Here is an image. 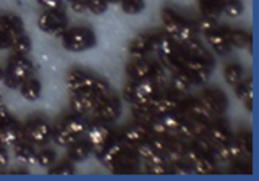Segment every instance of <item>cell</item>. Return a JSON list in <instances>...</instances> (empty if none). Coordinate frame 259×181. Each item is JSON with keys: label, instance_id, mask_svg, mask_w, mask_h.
<instances>
[{"label": "cell", "instance_id": "83f0119b", "mask_svg": "<svg viewBox=\"0 0 259 181\" xmlns=\"http://www.w3.org/2000/svg\"><path fill=\"white\" fill-rule=\"evenodd\" d=\"M13 151H15V157L21 160L23 163H34L36 162V151H34V147H32V144L28 143L26 139L16 143L13 146Z\"/></svg>", "mask_w": 259, "mask_h": 181}, {"label": "cell", "instance_id": "60d3db41", "mask_svg": "<svg viewBox=\"0 0 259 181\" xmlns=\"http://www.w3.org/2000/svg\"><path fill=\"white\" fill-rule=\"evenodd\" d=\"M55 160H57V155L52 149H44V151L36 152V163L40 167H44V168L54 167Z\"/></svg>", "mask_w": 259, "mask_h": 181}, {"label": "cell", "instance_id": "603a6c76", "mask_svg": "<svg viewBox=\"0 0 259 181\" xmlns=\"http://www.w3.org/2000/svg\"><path fill=\"white\" fill-rule=\"evenodd\" d=\"M182 20L172 8H164L162 10V23H164V29H165V34H168L170 37H177L178 31H180L182 26Z\"/></svg>", "mask_w": 259, "mask_h": 181}, {"label": "cell", "instance_id": "7c38bea8", "mask_svg": "<svg viewBox=\"0 0 259 181\" xmlns=\"http://www.w3.org/2000/svg\"><path fill=\"white\" fill-rule=\"evenodd\" d=\"M23 139H24L23 128L13 118L0 125V146L13 147L16 143L23 141Z\"/></svg>", "mask_w": 259, "mask_h": 181}, {"label": "cell", "instance_id": "9f6ffc18", "mask_svg": "<svg viewBox=\"0 0 259 181\" xmlns=\"http://www.w3.org/2000/svg\"><path fill=\"white\" fill-rule=\"evenodd\" d=\"M8 165V152L7 147L0 146V168H5Z\"/></svg>", "mask_w": 259, "mask_h": 181}, {"label": "cell", "instance_id": "484cf974", "mask_svg": "<svg viewBox=\"0 0 259 181\" xmlns=\"http://www.w3.org/2000/svg\"><path fill=\"white\" fill-rule=\"evenodd\" d=\"M224 32L232 47L237 49H245L251 46V34L243 29H230V28H224Z\"/></svg>", "mask_w": 259, "mask_h": 181}, {"label": "cell", "instance_id": "ba28073f", "mask_svg": "<svg viewBox=\"0 0 259 181\" xmlns=\"http://www.w3.org/2000/svg\"><path fill=\"white\" fill-rule=\"evenodd\" d=\"M99 99L91 89H81V91H73L70 97V107L73 113L76 115H88L94 110V107Z\"/></svg>", "mask_w": 259, "mask_h": 181}, {"label": "cell", "instance_id": "d590c367", "mask_svg": "<svg viewBox=\"0 0 259 181\" xmlns=\"http://www.w3.org/2000/svg\"><path fill=\"white\" fill-rule=\"evenodd\" d=\"M243 73L245 71H243V67L240 63H229L224 70V78L227 81V84H230V86L238 84L243 79Z\"/></svg>", "mask_w": 259, "mask_h": 181}, {"label": "cell", "instance_id": "f1b7e54d", "mask_svg": "<svg viewBox=\"0 0 259 181\" xmlns=\"http://www.w3.org/2000/svg\"><path fill=\"white\" fill-rule=\"evenodd\" d=\"M0 28L15 37L23 32V21L16 15H0Z\"/></svg>", "mask_w": 259, "mask_h": 181}, {"label": "cell", "instance_id": "5bb4252c", "mask_svg": "<svg viewBox=\"0 0 259 181\" xmlns=\"http://www.w3.org/2000/svg\"><path fill=\"white\" fill-rule=\"evenodd\" d=\"M126 75L132 78V81H140L151 78L152 75V62L146 60L144 57H138L126 65Z\"/></svg>", "mask_w": 259, "mask_h": 181}, {"label": "cell", "instance_id": "d4e9b609", "mask_svg": "<svg viewBox=\"0 0 259 181\" xmlns=\"http://www.w3.org/2000/svg\"><path fill=\"white\" fill-rule=\"evenodd\" d=\"M91 154H93V149H91V144L88 143V139H84V141L76 139L71 146H68V159L71 162H83Z\"/></svg>", "mask_w": 259, "mask_h": 181}, {"label": "cell", "instance_id": "e575fe53", "mask_svg": "<svg viewBox=\"0 0 259 181\" xmlns=\"http://www.w3.org/2000/svg\"><path fill=\"white\" fill-rule=\"evenodd\" d=\"M133 117L136 123H141L144 126H149L157 117L154 115L151 105H133Z\"/></svg>", "mask_w": 259, "mask_h": 181}, {"label": "cell", "instance_id": "816d5d0a", "mask_svg": "<svg viewBox=\"0 0 259 181\" xmlns=\"http://www.w3.org/2000/svg\"><path fill=\"white\" fill-rule=\"evenodd\" d=\"M39 5H42L46 10H62V0H37Z\"/></svg>", "mask_w": 259, "mask_h": 181}, {"label": "cell", "instance_id": "836d02e7", "mask_svg": "<svg viewBox=\"0 0 259 181\" xmlns=\"http://www.w3.org/2000/svg\"><path fill=\"white\" fill-rule=\"evenodd\" d=\"M196 34H198L196 23L190 21V20H182V26H180V31H178L175 40L178 44H183V42H188V40L194 39Z\"/></svg>", "mask_w": 259, "mask_h": 181}, {"label": "cell", "instance_id": "11a10c76", "mask_svg": "<svg viewBox=\"0 0 259 181\" xmlns=\"http://www.w3.org/2000/svg\"><path fill=\"white\" fill-rule=\"evenodd\" d=\"M8 120H12L10 110H8L7 105L2 101H0V125H2V123H5V121H8Z\"/></svg>", "mask_w": 259, "mask_h": 181}, {"label": "cell", "instance_id": "f35d334b", "mask_svg": "<svg viewBox=\"0 0 259 181\" xmlns=\"http://www.w3.org/2000/svg\"><path fill=\"white\" fill-rule=\"evenodd\" d=\"M186 118H188V121H190V126H191V131H193V136L194 138L207 136L209 123H207L206 118H190V117H186Z\"/></svg>", "mask_w": 259, "mask_h": 181}, {"label": "cell", "instance_id": "cb8c5ba5", "mask_svg": "<svg viewBox=\"0 0 259 181\" xmlns=\"http://www.w3.org/2000/svg\"><path fill=\"white\" fill-rule=\"evenodd\" d=\"M235 94L243 102L245 109H248V112L253 110V81L251 79H241L238 84H235Z\"/></svg>", "mask_w": 259, "mask_h": 181}, {"label": "cell", "instance_id": "9a60e30c", "mask_svg": "<svg viewBox=\"0 0 259 181\" xmlns=\"http://www.w3.org/2000/svg\"><path fill=\"white\" fill-rule=\"evenodd\" d=\"M180 110L185 117L190 118H209L210 115L206 109V105L202 104L199 97H188L183 102H180Z\"/></svg>", "mask_w": 259, "mask_h": 181}, {"label": "cell", "instance_id": "52a82bcc", "mask_svg": "<svg viewBox=\"0 0 259 181\" xmlns=\"http://www.w3.org/2000/svg\"><path fill=\"white\" fill-rule=\"evenodd\" d=\"M93 113H94V117L102 123L115 121L121 113V104L118 101V97L110 94L109 97L99 99L96 107H94Z\"/></svg>", "mask_w": 259, "mask_h": 181}, {"label": "cell", "instance_id": "6da1fadb", "mask_svg": "<svg viewBox=\"0 0 259 181\" xmlns=\"http://www.w3.org/2000/svg\"><path fill=\"white\" fill-rule=\"evenodd\" d=\"M34 65H32L24 55H15L8 62V67L4 76V83L10 89H18L24 79L34 76Z\"/></svg>", "mask_w": 259, "mask_h": 181}, {"label": "cell", "instance_id": "680465c9", "mask_svg": "<svg viewBox=\"0 0 259 181\" xmlns=\"http://www.w3.org/2000/svg\"><path fill=\"white\" fill-rule=\"evenodd\" d=\"M4 76H5V71L0 68V81H4Z\"/></svg>", "mask_w": 259, "mask_h": 181}, {"label": "cell", "instance_id": "91938a15", "mask_svg": "<svg viewBox=\"0 0 259 181\" xmlns=\"http://www.w3.org/2000/svg\"><path fill=\"white\" fill-rule=\"evenodd\" d=\"M68 2H71V0H68Z\"/></svg>", "mask_w": 259, "mask_h": 181}, {"label": "cell", "instance_id": "d6a6232c", "mask_svg": "<svg viewBox=\"0 0 259 181\" xmlns=\"http://www.w3.org/2000/svg\"><path fill=\"white\" fill-rule=\"evenodd\" d=\"M199 10L202 16H210V18H219L222 15V4L224 0H198Z\"/></svg>", "mask_w": 259, "mask_h": 181}, {"label": "cell", "instance_id": "f546056e", "mask_svg": "<svg viewBox=\"0 0 259 181\" xmlns=\"http://www.w3.org/2000/svg\"><path fill=\"white\" fill-rule=\"evenodd\" d=\"M76 139H78V138H76L75 134H71L70 131L62 125V123H59V125L52 126V141H54L57 146H60V147H68V146H71L73 143H75Z\"/></svg>", "mask_w": 259, "mask_h": 181}, {"label": "cell", "instance_id": "8d00e7d4", "mask_svg": "<svg viewBox=\"0 0 259 181\" xmlns=\"http://www.w3.org/2000/svg\"><path fill=\"white\" fill-rule=\"evenodd\" d=\"M12 49L15 51L16 55H24V57H26L31 52V49H32L29 36H26L24 32H21V34H18V36H15L13 42H12Z\"/></svg>", "mask_w": 259, "mask_h": 181}, {"label": "cell", "instance_id": "7dc6e473", "mask_svg": "<svg viewBox=\"0 0 259 181\" xmlns=\"http://www.w3.org/2000/svg\"><path fill=\"white\" fill-rule=\"evenodd\" d=\"M196 26H198V31L204 32V36H206V34H209V32H212V31H215L219 28V21H217V18H210V16H202Z\"/></svg>", "mask_w": 259, "mask_h": 181}, {"label": "cell", "instance_id": "ee69618b", "mask_svg": "<svg viewBox=\"0 0 259 181\" xmlns=\"http://www.w3.org/2000/svg\"><path fill=\"white\" fill-rule=\"evenodd\" d=\"M120 7L126 15H138L144 10V0H121Z\"/></svg>", "mask_w": 259, "mask_h": 181}, {"label": "cell", "instance_id": "db71d44e", "mask_svg": "<svg viewBox=\"0 0 259 181\" xmlns=\"http://www.w3.org/2000/svg\"><path fill=\"white\" fill-rule=\"evenodd\" d=\"M70 8H71V10L75 12V13H78V15H83V13L88 12L84 0H71V2H70Z\"/></svg>", "mask_w": 259, "mask_h": 181}, {"label": "cell", "instance_id": "44dd1931", "mask_svg": "<svg viewBox=\"0 0 259 181\" xmlns=\"http://www.w3.org/2000/svg\"><path fill=\"white\" fill-rule=\"evenodd\" d=\"M152 51H154V47H152L151 34H140V36H136L132 40V42H130V46H128V52H130V55L133 57V59H138V57H144V55H148Z\"/></svg>", "mask_w": 259, "mask_h": 181}, {"label": "cell", "instance_id": "d6986e66", "mask_svg": "<svg viewBox=\"0 0 259 181\" xmlns=\"http://www.w3.org/2000/svg\"><path fill=\"white\" fill-rule=\"evenodd\" d=\"M207 138L212 141L215 146L219 144H224V143H229L230 139L233 138L232 131H230V126L227 125L224 120H219L212 125H209V129H207Z\"/></svg>", "mask_w": 259, "mask_h": 181}, {"label": "cell", "instance_id": "ab89813d", "mask_svg": "<svg viewBox=\"0 0 259 181\" xmlns=\"http://www.w3.org/2000/svg\"><path fill=\"white\" fill-rule=\"evenodd\" d=\"M235 141H237L238 146L241 147L243 155L253 154V136H251L249 131H240L237 138H235Z\"/></svg>", "mask_w": 259, "mask_h": 181}, {"label": "cell", "instance_id": "bcb514c9", "mask_svg": "<svg viewBox=\"0 0 259 181\" xmlns=\"http://www.w3.org/2000/svg\"><path fill=\"white\" fill-rule=\"evenodd\" d=\"M91 91L96 94L97 99H104V97H109L112 93H110V84L107 83L105 79H101V78H96L94 84L91 87Z\"/></svg>", "mask_w": 259, "mask_h": 181}, {"label": "cell", "instance_id": "2e32d148", "mask_svg": "<svg viewBox=\"0 0 259 181\" xmlns=\"http://www.w3.org/2000/svg\"><path fill=\"white\" fill-rule=\"evenodd\" d=\"M125 147H128V146H125L121 139L115 138L113 141H110L107 146H105V149L97 155V159H99L105 167L112 170L113 165H115V160L118 159V155L123 152Z\"/></svg>", "mask_w": 259, "mask_h": 181}, {"label": "cell", "instance_id": "4316f807", "mask_svg": "<svg viewBox=\"0 0 259 181\" xmlns=\"http://www.w3.org/2000/svg\"><path fill=\"white\" fill-rule=\"evenodd\" d=\"M20 93L21 96L26 99V101H37L40 97V91H42V86H40L39 79L31 76L28 79H24L23 83L20 84Z\"/></svg>", "mask_w": 259, "mask_h": 181}, {"label": "cell", "instance_id": "ffe728a7", "mask_svg": "<svg viewBox=\"0 0 259 181\" xmlns=\"http://www.w3.org/2000/svg\"><path fill=\"white\" fill-rule=\"evenodd\" d=\"M180 49H182V52L186 54V55L194 57V59H199V60H204V62H207L209 65H214L212 55H210V54L206 51V47L202 46L196 37L191 39V40H188V42L180 44Z\"/></svg>", "mask_w": 259, "mask_h": 181}, {"label": "cell", "instance_id": "8fae6325", "mask_svg": "<svg viewBox=\"0 0 259 181\" xmlns=\"http://www.w3.org/2000/svg\"><path fill=\"white\" fill-rule=\"evenodd\" d=\"M151 109L156 117H162V115L178 112L180 110V99L175 94H157L151 101Z\"/></svg>", "mask_w": 259, "mask_h": 181}, {"label": "cell", "instance_id": "6f0895ef", "mask_svg": "<svg viewBox=\"0 0 259 181\" xmlns=\"http://www.w3.org/2000/svg\"><path fill=\"white\" fill-rule=\"evenodd\" d=\"M121 0H107V4H112V5H120Z\"/></svg>", "mask_w": 259, "mask_h": 181}, {"label": "cell", "instance_id": "74e56055", "mask_svg": "<svg viewBox=\"0 0 259 181\" xmlns=\"http://www.w3.org/2000/svg\"><path fill=\"white\" fill-rule=\"evenodd\" d=\"M243 10H245V7H243L240 0H224L222 4V13L230 16V18H238Z\"/></svg>", "mask_w": 259, "mask_h": 181}, {"label": "cell", "instance_id": "8992f818", "mask_svg": "<svg viewBox=\"0 0 259 181\" xmlns=\"http://www.w3.org/2000/svg\"><path fill=\"white\" fill-rule=\"evenodd\" d=\"M67 24L68 20L63 10H46L37 20V26L40 31L59 37H62L63 32L67 31Z\"/></svg>", "mask_w": 259, "mask_h": 181}, {"label": "cell", "instance_id": "7402d4cb", "mask_svg": "<svg viewBox=\"0 0 259 181\" xmlns=\"http://www.w3.org/2000/svg\"><path fill=\"white\" fill-rule=\"evenodd\" d=\"M60 123L76 138L86 134V131L89 128V123L84 118V115H76V113H73V115H70V117L63 118V121H60Z\"/></svg>", "mask_w": 259, "mask_h": 181}, {"label": "cell", "instance_id": "4fadbf2b", "mask_svg": "<svg viewBox=\"0 0 259 181\" xmlns=\"http://www.w3.org/2000/svg\"><path fill=\"white\" fill-rule=\"evenodd\" d=\"M96 81V76L91 75L81 68H73L67 75V86L71 91H81V89H91Z\"/></svg>", "mask_w": 259, "mask_h": 181}, {"label": "cell", "instance_id": "3957f363", "mask_svg": "<svg viewBox=\"0 0 259 181\" xmlns=\"http://www.w3.org/2000/svg\"><path fill=\"white\" fill-rule=\"evenodd\" d=\"M23 134L31 144L46 146L52 139V126L42 118H32L23 126Z\"/></svg>", "mask_w": 259, "mask_h": 181}, {"label": "cell", "instance_id": "7a4b0ae2", "mask_svg": "<svg viewBox=\"0 0 259 181\" xmlns=\"http://www.w3.org/2000/svg\"><path fill=\"white\" fill-rule=\"evenodd\" d=\"M62 46L68 52H84L96 46V34L91 28H73L67 29L62 36Z\"/></svg>", "mask_w": 259, "mask_h": 181}, {"label": "cell", "instance_id": "c3c4849f", "mask_svg": "<svg viewBox=\"0 0 259 181\" xmlns=\"http://www.w3.org/2000/svg\"><path fill=\"white\" fill-rule=\"evenodd\" d=\"M84 2H86L88 12H91L94 15H102L107 12V8H109L107 0H84Z\"/></svg>", "mask_w": 259, "mask_h": 181}, {"label": "cell", "instance_id": "4dcf8cb0", "mask_svg": "<svg viewBox=\"0 0 259 181\" xmlns=\"http://www.w3.org/2000/svg\"><path fill=\"white\" fill-rule=\"evenodd\" d=\"M170 86H172L174 93H186L191 86L193 81L190 78V75L186 73L183 68L178 70L177 73H172V79H170Z\"/></svg>", "mask_w": 259, "mask_h": 181}, {"label": "cell", "instance_id": "f5cc1de1", "mask_svg": "<svg viewBox=\"0 0 259 181\" xmlns=\"http://www.w3.org/2000/svg\"><path fill=\"white\" fill-rule=\"evenodd\" d=\"M12 42H13V36H10L7 31L0 28V49H12Z\"/></svg>", "mask_w": 259, "mask_h": 181}, {"label": "cell", "instance_id": "ac0fdd59", "mask_svg": "<svg viewBox=\"0 0 259 181\" xmlns=\"http://www.w3.org/2000/svg\"><path fill=\"white\" fill-rule=\"evenodd\" d=\"M206 39H207V44L212 47V51L217 54V55H227L230 51H232V46L229 42V39H227L225 32H224V28H217L215 31L209 32L206 34Z\"/></svg>", "mask_w": 259, "mask_h": 181}, {"label": "cell", "instance_id": "f907efd6", "mask_svg": "<svg viewBox=\"0 0 259 181\" xmlns=\"http://www.w3.org/2000/svg\"><path fill=\"white\" fill-rule=\"evenodd\" d=\"M51 173L54 175H73L75 173V168H73V163L70 162H62L57 167H51Z\"/></svg>", "mask_w": 259, "mask_h": 181}, {"label": "cell", "instance_id": "f6af8a7d", "mask_svg": "<svg viewBox=\"0 0 259 181\" xmlns=\"http://www.w3.org/2000/svg\"><path fill=\"white\" fill-rule=\"evenodd\" d=\"M151 79L159 87H162V86L167 83L168 78H167V70L164 68V65H162V63H152V75H151Z\"/></svg>", "mask_w": 259, "mask_h": 181}, {"label": "cell", "instance_id": "e0dca14e", "mask_svg": "<svg viewBox=\"0 0 259 181\" xmlns=\"http://www.w3.org/2000/svg\"><path fill=\"white\" fill-rule=\"evenodd\" d=\"M140 162L141 159L138 157L136 152L132 149V147H125L123 152L118 155V159L115 160V165H113V171H133L135 168L140 167Z\"/></svg>", "mask_w": 259, "mask_h": 181}, {"label": "cell", "instance_id": "9c48e42d", "mask_svg": "<svg viewBox=\"0 0 259 181\" xmlns=\"http://www.w3.org/2000/svg\"><path fill=\"white\" fill-rule=\"evenodd\" d=\"M199 99L202 101V104L206 105L210 117H222L227 110V105H229V101H227V97L222 91L212 89V87L204 89V93H202Z\"/></svg>", "mask_w": 259, "mask_h": 181}, {"label": "cell", "instance_id": "30bf717a", "mask_svg": "<svg viewBox=\"0 0 259 181\" xmlns=\"http://www.w3.org/2000/svg\"><path fill=\"white\" fill-rule=\"evenodd\" d=\"M152 136L149 126H144L141 123H135V125H130L123 129V133H121L120 139L123 141L125 146L128 147H133L140 143H144V141H149Z\"/></svg>", "mask_w": 259, "mask_h": 181}, {"label": "cell", "instance_id": "1f68e13d", "mask_svg": "<svg viewBox=\"0 0 259 181\" xmlns=\"http://www.w3.org/2000/svg\"><path fill=\"white\" fill-rule=\"evenodd\" d=\"M191 171L198 175H207V173H212L215 171V159L212 155H199L196 159V162L191 165Z\"/></svg>", "mask_w": 259, "mask_h": 181}, {"label": "cell", "instance_id": "277c9868", "mask_svg": "<svg viewBox=\"0 0 259 181\" xmlns=\"http://www.w3.org/2000/svg\"><path fill=\"white\" fill-rule=\"evenodd\" d=\"M86 134H88V143L91 144L93 154L96 155V157L105 149V146L117 138V134L102 121H97V123H93V125H89Z\"/></svg>", "mask_w": 259, "mask_h": 181}, {"label": "cell", "instance_id": "7bdbcfd3", "mask_svg": "<svg viewBox=\"0 0 259 181\" xmlns=\"http://www.w3.org/2000/svg\"><path fill=\"white\" fill-rule=\"evenodd\" d=\"M146 171L151 175H168L172 173V167L168 162H146Z\"/></svg>", "mask_w": 259, "mask_h": 181}, {"label": "cell", "instance_id": "681fc988", "mask_svg": "<svg viewBox=\"0 0 259 181\" xmlns=\"http://www.w3.org/2000/svg\"><path fill=\"white\" fill-rule=\"evenodd\" d=\"M149 143H151V146H152L157 152L165 154L167 146H168V139H167V136H154V134H152L151 139H149Z\"/></svg>", "mask_w": 259, "mask_h": 181}, {"label": "cell", "instance_id": "5b68a950", "mask_svg": "<svg viewBox=\"0 0 259 181\" xmlns=\"http://www.w3.org/2000/svg\"><path fill=\"white\" fill-rule=\"evenodd\" d=\"M180 60H182V68L188 73L193 84H204L210 76V70H212V65H209L204 60L194 59L182 52L180 49Z\"/></svg>", "mask_w": 259, "mask_h": 181}, {"label": "cell", "instance_id": "b9f144b4", "mask_svg": "<svg viewBox=\"0 0 259 181\" xmlns=\"http://www.w3.org/2000/svg\"><path fill=\"white\" fill-rule=\"evenodd\" d=\"M133 151L136 152L138 157H140L141 160H144V162L151 160V159L154 157V155L157 154V151L154 149V147L151 146V143H149V141H144V143L136 144V146L133 147Z\"/></svg>", "mask_w": 259, "mask_h": 181}]
</instances>
